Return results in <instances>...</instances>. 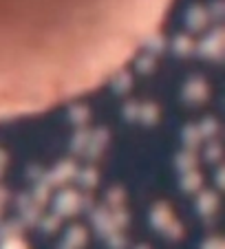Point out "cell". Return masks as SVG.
I'll use <instances>...</instances> for the list:
<instances>
[{
    "label": "cell",
    "mask_w": 225,
    "mask_h": 249,
    "mask_svg": "<svg viewBox=\"0 0 225 249\" xmlns=\"http://www.w3.org/2000/svg\"><path fill=\"white\" fill-rule=\"evenodd\" d=\"M199 53L203 57H210V60H216L223 51V29H212L206 38L199 42Z\"/></svg>",
    "instance_id": "obj_1"
},
{
    "label": "cell",
    "mask_w": 225,
    "mask_h": 249,
    "mask_svg": "<svg viewBox=\"0 0 225 249\" xmlns=\"http://www.w3.org/2000/svg\"><path fill=\"white\" fill-rule=\"evenodd\" d=\"M207 22H210V16H207L206 7L194 5L186 11V27L190 31H201V29L207 27Z\"/></svg>",
    "instance_id": "obj_2"
},
{
    "label": "cell",
    "mask_w": 225,
    "mask_h": 249,
    "mask_svg": "<svg viewBox=\"0 0 225 249\" xmlns=\"http://www.w3.org/2000/svg\"><path fill=\"white\" fill-rule=\"evenodd\" d=\"M206 84H203L201 77H194V80H190L186 84V97L192 99V102H199V99L206 97Z\"/></svg>",
    "instance_id": "obj_3"
},
{
    "label": "cell",
    "mask_w": 225,
    "mask_h": 249,
    "mask_svg": "<svg viewBox=\"0 0 225 249\" xmlns=\"http://www.w3.org/2000/svg\"><path fill=\"white\" fill-rule=\"evenodd\" d=\"M164 47H166V42L159 33H148L144 38V49H148V55H152V57L164 51Z\"/></svg>",
    "instance_id": "obj_4"
},
{
    "label": "cell",
    "mask_w": 225,
    "mask_h": 249,
    "mask_svg": "<svg viewBox=\"0 0 225 249\" xmlns=\"http://www.w3.org/2000/svg\"><path fill=\"white\" fill-rule=\"evenodd\" d=\"M192 40L188 38V36H177V38L172 40V51L177 53V55H190V51H192Z\"/></svg>",
    "instance_id": "obj_5"
}]
</instances>
